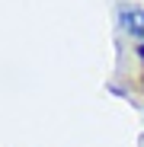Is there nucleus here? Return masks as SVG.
<instances>
[{
	"instance_id": "f257e3e1",
	"label": "nucleus",
	"mask_w": 144,
	"mask_h": 147,
	"mask_svg": "<svg viewBox=\"0 0 144 147\" xmlns=\"http://www.w3.org/2000/svg\"><path fill=\"white\" fill-rule=\"evenodd\" d=\"M118 22H122V29L135 38H144V10L141 7H122L118 10Z\"/></svg>"
},
{
	"instance_id": "f03ea898",
	"label": "nucleus",
	"mask_w": 144,
	"mask_h": 147,
	"mask_svg": "<svg viewBox=\"0 0 144 147\" xmlns=\"http://www.w3.org/2000/svg\"><path fill=\"white\" fill-rule=\"evenodd\" d=\"M138 58H141V61H144V45H141V48H138Z\"/></svg>"
}]
</instances>
